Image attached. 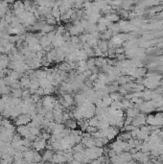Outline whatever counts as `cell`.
<instances>
[{
	"label": "cell",
	"instance_id": "6",
	"mask_svg": "<svg viewBox=\"0 0 163 164\" xmlns=\"http://www.w3.org/2000/svg\"><path fill=\"white\" fill-rule=\"evenodd\" d=\"M87 58H88V56L85 50L81 49L77 52V60H86Z\"/></svg>",
	"mask_w": 163,
	"mask_h": 164
},
{
	"label": "cell",
	"instance_id": "14",
	"mask_svg": "<svg viewBox=\"0 0 163 164\" xmlns=\"http://www.w3.org/2000/svg\"><path fill=\"white\" fill-rule=\"evenodd\" d=\"M32 100L34 101V103L35 104H37V103H39V101H41V97L40 96H39V95H37V94H34V95H32Z\"/></svg>",
	"mask_w": 163,
	"mask_h": 164
},
{
	"label": "cell",
	"instance_id": "15",
	"mask_svg": "<svg viewBox=\"0 0 163 164\" xmlns=\"http://www.w3.org/2000/svg\"><path fill=\"white\" fill-rule=\"evenodd\" d=\"M36 94L40 96V97H44V96H45V94H44V89L41 88V87H39V89L37 90V92H36Z\"/></svg>",
	"mask_w": 163,
	"mask_h": 164
},
{
	"label": "cell",
	"instance_id": "13",
	"mask_svg": "<svg viewBox=\"0 0 163 164\" xmlns=\"http://www.w3.org/2000/svg\"><path fill=\"white\" fill-rule=\"evenodd\" d=\"M107 42H105V41H101V42L99 43V49H100L102 52H103L104 50H107Z\"/></svg>",
	"mask_w": 163,
	"mask_h": 164
},
{
	"label": "cell",
	"instance_id": "5",
	"mask_svg": "<svg viewBox=\"0 0 163 164\" xmlns=\"http://www.w3.org/2000/svg\"><path fill=\"white\" fill-rule=\"evenodd\" d=\"M39 44H40V46H41L43 49H44V48H46L47 46L52 45L51 41L47 39V37H46V36H44V37H42L41 39H39Z\"/></svg>",
	"mask_w": 163,
	"mask_h": 164
},
{
	"label": "cell",
	"instance_id": "17",
	"mask_svg": "<svg viewBox=\"0 0 163 164\" xmlns=\"http://www.w3.org/2000/svg\"><path fill=\"white\" fill-rule=\"evenodd\" d=\"M98 80V75L97 74H91V76L89 77V81L93 82V81H96Z\"/></svg>",
	"mask_w": 163,
	"mask_h": 164
},
{
	"label": "cell",
	"instance_id": "16",
	"mask_svg": "<svg viewBox=\"0 0 163 164\" xmlns=\"http://www.w3.org/2000/svg\"><path fill=\"white\" fill-rule=\"evenodd\" d=\"M94 55L97 57H101L103 54H102V51L99 49V47H95L94 48Z\"/></svg>",
	"mask_w": 163,
	"mask_h": 164
},
{
	"label": "cell",
	"instance_id": "9",
	"mask_svg": "<svg viewBox=\"0 0 163 164\" xmlns=\"http://www.w3.org/2000/svg\"><path fill=\"white\" fill-rule=\"evenodd\" d=\"M59 69H60V71H63V72H65V71H69V70L71 69V67H70L69 63H67V62L63 61V62H61V63L59 65Z\"/></svg>",
	"mask_w": 163,
	"mask_h": 164
},
{
	"label": "cell",
	"instance_id": "2",
	"mask_svg": "<svg viewBox=\"0 0 163 164\" xmlns=\"http://www.w3.org/2000/svg\"><path fill=\"white\" fill-rule=\"evenodd\" d=\"M17 133L23 138H27L31 134L30 130H29V128H28L27 125L17 127Z\"/></svg>",
	"mask_w": 163,
	"mask_h": 164
},
{
	"label": "cell",
	"instance_id": "8",
	"mask_svg": "<svg viewBox=\"0 0 163 164\" xmlns=\"http://www.w3.org/2000/svg\"><path fill=\"white\" fill-rule=\"evenodd\" d=\"M88 121V124H89L90 127H93V128H98L99 127V124H100V121L97 119V117L94 116L92 118H90Z\"/></svg>",
	"mask_w": 163,
	"mask_h": 164
},
{
	"label": "cell",
	"instance_id": "7",
	"mask_svg": "<svg viewBox=\"0 0 163 164\" xmlns=\"http://www.w3.org/2000/svg\"><path fill=\"white\" fill-rule=\"evenodd\" d=\"M22 92H23L22 89H13L12 88L11 96L13 98H21L22 99Z\"/></svg>",
	"mask_w": 163,
	"mask_h": 164
},
{
	"label": "cell",
	"instance_id": "10",
	"mask_svg": "<svg viewBox=\"0 0 163 164\" xmlns=\"http://www.w3.org/2000/svg\"><path fill=\"white\" fill-rule=\"evenodd\" d=\"M53 31H55V26H50V25H47V24H46V25L41 29L40 32H43V33H45V34L47 35L48 33L53 32Z\"/></svg>",
	"mask_w": 163,
	"mask_h": 164
},
{
	"label": "cell",
	"instance_id": "4",
	"mask_svg": "<svg viewBox=\"0 0 163 164\" xmlns=\"http://www.w3.org/2000/svg\"><path fill=\"white\" fill-rule=\"evenodd\" d=\"M54 155L55 154L52 150H46L42 155V162H44V161H51Z\"/></svg>",
	"mask_w": 163,
	"mask_h": 164
},
{
	"label": "cell",
	"instance_id": "1",
	"mask_svg": "<svg viewBox=\"0 0 163 164\" xmlns=\"http://www.w3.org/2000/svg\"><path fill=\"white\" fill-rule=\"evenodd\" d=\"M31 121H32V118H31V116L29 114H20L15 120L13 121V124L15 125V127L25 126L29 122H31Z\"/></svg>",
	"mask_w": 163,
	"mask_h": 164
},
{
	"label": "cell",
	"instance_id": "19",
	"mask_svg": "<svg viewBox=\"0 0 163 164\" xmlns=\"http://www.w3.org/2000/svg\"><path fill=\"white\" fill-rule=\"evenodd\" d=\"M3 70H4V69L1 68V67H0V73H1V72H3Z\"/></svg>",
	"mask_w": 163,
	"mask_h": 164
},
{
	"label": "cell",
	"instance_id": "11",
	"mask_svg": "<svg viewBox=\"0 0 163 164\" xmlns=\"http://www.w3.org/2000/svg\"><path fill=\"white\" fill-rule=\"evenodd\" d=\"M46 37H47V39L51 41V43H53L55 41V39H56V32H55V31L50 32V33H48V34L46 35Z\"/></svg>",
	"mask_w": 163,
	"mask_h": 164
},
{
	"label": "cell",
	"instance_id": "3",
	"mask_svg": "<svg viewBox=\"0 0 163 164\" xmlns=\"http://www.w3.org/2000/svg\"><path fill=\"white\" fill-rule=\"evenodd\" d=\"M20 84H21V86H22L23 88H25V89H29V88H30V86H31L30 78L28 77V76H26L25 74H24V75H22L21 79H20Z\"/></svg>",
	"mask_w": 163,
	"mask_h": 164
},
{
	"label": "cell",
	"instance_id": "12",
	"mask_svg": "<svg viewBox=\"0 0 163 164\" xmlns=\"http://www.w3.org/2000/svg\"><path fill=\"white\" fill-rule=\"evenodd\" d=\"M45 21H46V24H47V25H50V26L57 25V22H58L56 18H54L53 17H50V18H48V19H46Z\"/></svg>",
	"mask_w": 163,
	"mask_h": 164
},
{
	"label": "cell",
	"instance_id": "18",
	"mask_svg": "<svg viewBox=\"0 0 163 164\" xmlns=\"http://www.w3.org/2000/svg\"><path fill=\"white\" fill-rule=\"evenodd\" d=\"M6 85H5V82H4V79H0V88L1 87H3V86H5Z\"/></svg>",
	"mask_w": 163,
	"mask_h": 164
}]
</instances>
